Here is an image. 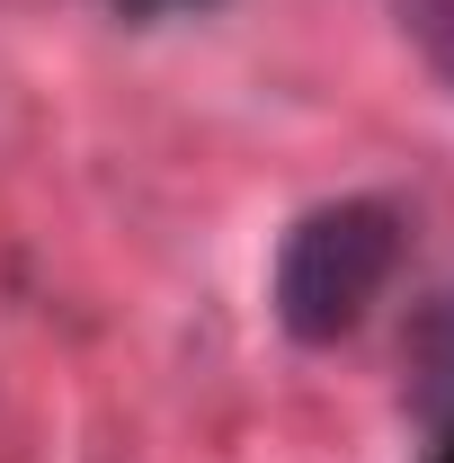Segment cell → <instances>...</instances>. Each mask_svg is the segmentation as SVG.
<instances>
[{
    "instance_id": "1",
    "label": "cell",
    "mask_w": 454,
    "mask_h": 463,
    "mask_svg": "<svg viewBox=\"0 0 454 463\" xmlns=\"http://www.w3.org/2000/svg\"><path fill=\"white\" fill-rule=\"evenodd\" d=\"M393 268H401V214L383 196L312 205L277 250V321H285V339H303V347L347 339L374 312V294L393 286Z\"/></svg>"
},
{
    "instance_id": "2",
    "label": "cell",
    "mask_w": 454,
    "mask_h": 463,
    "mask_svg": "<svg viewBox=\"0 0 454 463\" xmlns=\"http://www.w3.org/2000/svg\"><path fill=\"white\" fill-rule=\"evenodd\" d=\"M410 402H419V419L454 428V294H437L410 321Z\"/></svg>"
},
{
    "instance_id": "3",
    "label": "cell",
    "mask_w": 454,
    "mask_h": 463,
    "mask_svg": "<svg viewBox=\"0 0 454 463\" xmlns=\"http://www.w3.org/2000/svg\"><path fill=\"white\" fill-rule=\"evenodd\" d=\"M401 27L419 36V54L454 80V0H401Z\"/></svg>"
},
{
    "instance_id": "4",
    "label": "cell",
    "mask_w": 454,
    "mask_h": 463,
    "mask_svg": "<svg viewBox=\"0 0 454 463\" xmlns=\"http://www.w3.org/2000/svg\"><path fill=\"white\" fill-rule=\"evenodd\" d=\"M125 9H187V0H125Z\"/></svg>"
},
{
    "instance_id": "5",
    "label": "cell",
    "mask_w": 454,
    "mask_h": 463,
    "mask_svg": "<svg viewBox=\"0 0 454 463\" xmlns=\"http://www.w3.org/2000/svg\"><path fill=\"white\" fill-rule=\"evenodd\" d=\"M437 463H454V428H446V446H437Z\"/></svg>"
}]
</instances>
